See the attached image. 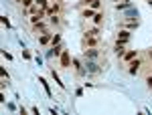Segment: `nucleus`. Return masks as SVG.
Listing matches in <instances>:
<instances>
[{"instance_id": "9b49d317", "label": "nucleus", "mask_w": 152, "mask_h": 115, "mask_svg": "<svg viewBox=\"0 0 152 115\" xmlns=\"http://www.w3.org/2000/svg\"><path fill=\"white\" fill-rule=\"evenodd\" d=\"M45 12H47V16H55V14L59 12V4L55 2V4H53V6H49V8H47Z\"/></svg>"}, {"instance_id": "f257e3e1", "label": "nucleus", "mask_w": 152, "mask_h": 115, "mask_svg": "<svg viewBox=\"0 0 152 115\" xmlns=\"http://www.w3.org/2000/svg\"><path fill=\"white\" fill-rule=\"evenodd\" d=\"M83 67H85V71H87V73H99V71H102V69H99V65H97L95 61H91V59H87Z\"/></svg>"}, {"instance_id": "1a4fd4ad", "label": "nucleus", "mask_w": 152, "mask_h": 115, "mask_svg": "<svg viewBox=\"0 0 152 115\" xmlns=\"http://www.w3.org/2000/svg\"><path fill=\"white\" fill-rule=\"evenodd\" d=\"M51 38H53V35H49V33H43V35L39 36V45H49V43H51Z\"/></svg>"}, {"instance_id": "aec40b11", "label": "nucleus", "mask_w": 152, "mask_h": 115, "mask_svg": "<svg viewBox=\"0 0 152 115\" xmlns=\"http://www.w3.org/2000/svg\"><path fill=\"white\" fill-rule=\"evenodd\" d=\"M61 43V35H53V38H51V46H55Z\"/></svg>"}, {"instance_id": "412c9836", "label": "nucleus", "mask_w": 152, "mask_h": 115, "mask_svg": "<svg viewBox=\"0 0 152 115\" xmlns=\"http://www.w3.org/2000/svg\"><path fill=\"white\" fill-rule=\"evenodd\" d=\"M33 28H35V30H45V22H37V24H33Z\"/></svg>"}, {"instance_id": "9d476101", "label": "nucleus", "mask_w": 152, "mask_h": 115, "mask_svg": "<svg viewBox=\"0 0 152 115\" xmlns=\"http://www.w3.org/2000/svg\"><path fill=\"white\" fill-rule=\"evenodd\" d=\"M138 57V51H128V53H124V61H126V63H130V61H132V59H136Z\"/></svg>"}, {"instance_id": "b1692460", "label": "nucleus", "mask_w": 152, "mask_h": 115, "mask_svg": "<svg viewBox=\"0 0 152 115\" xmlns=\"http://www.w3.org/2000/svg\"><path fill=\"white\" fill-rule=\"evenodd\" d=\"M0 20H2V24H4V26H6V28H10V22H8V18H6V16H2V18H0Z\"/></svg>"}, {"instance_id": "cd10ccee", "label": "nucleus", "mask_w": 152, "mask_h": 115, "mask_svg": "<svg viewBox=\"0 0 152 115\" xmlns=\"http://www.w3.org/2000/svg\"><path fill=\"white\" fill-rule=\"evenodd\" d=\"M83 2H85V4H91V2H94V0H83Z\"/></svg>"}, {"instance_id": "f8f14e48", "label": "nucleus", "mask_w": 152, "mask_h": 115, "mask_svg": "<svg viewBox=\"0 0 152 115\" xmlns=\"http://www.w3.org/2000/svg\"><path fill=\"white\" fill-rule=\"evenodd\" d=\"M124 45H126V43H118V45H116V48H114L118 57H124V53H126V51H124Z\"/></svg>"}, {"instance_id": "c756f323", "label": "nucleus", "mask_w": 152, "mask_h": 115, "mask_svg": "<svg viewBox=\"0 0 152 115\" xmlns=\"http://www.w3.org/2000/svg\"><path fill=\"white\" fill-rule=\"evenodd\" d=\"M150 57H152V51H150Z\"/></svg>"}, {"instance_id": "c85d7f7f", "label": "nucleus", "mask_w": 152, "mask_h": 115, "mask_svg": "<svg viewBox=\"0 0 152 115\" xmlns=\"http://www.w3.org/2000/svg\"><path fill=\"white\" fill-rule=\"evenodd\" d=\"M148 4H150V6H152V0H148Z\"/></svg>"}, {"instance_id": "20e7f679", "label": "nucleus", "mask_w": 152, "mask_h": 115, "mask_svg": "<svg viewBox=\"0 0 152 115\" xmlns=\"http://www.w3.org/2000/svg\"><path fill=\"white\" fill-rule=\"evenodd\" d=\"M61 53H63V46H61V45H55V46H51V51H47V59H51V57H61Z\"/></svg>"}, {"instance_id": "a878e982", "label": "nucleus", "mask_w": 152, "mask_h": 115, "mask_svg": "<svg viewBox=\"0 0 152 115\" xmlns=\"http://www.w3.org/2000/svg\"><path fill=\"white\" fill-rule=\"evenodd\" d=\"M51 24H59V16L55 14V16H51Z\"/></svg>"}, {"instance_id": "7ed1b4c3", "label": "nucleus", "mask_w": 152, "mask_h": 115, "mask_svg": "<svg viewBox=\"0 0 152 115\" xmlns=\"http://www.w3.org/2000/svg\"><path fill=\"white\" fill-rule=\"evenodd\" d=\"M59 61H61V67H65V69H69V65H71L69 51H63V53H61V57H59Z\"/></svg>"}, {"instance_id": "f03ea898", "label": "nucleus", "mask_w": 152, "mask_h": 115, "mask_svg": "<svg viewBox=\"0 0 152 115\" xmlns=\"http://www.w3.org/2000/svg\"><path fill=\"white\" fill-rule=\"evenodd\" d=\"M140 67H142V61H140V59H138V57L132 59V61H130V75H136V73L140 71Z\"/></svg>"}, {"instance_id": "4be33fe9", "label": "nucleus", "mask_w": 152, "mask_h": 115, "mask_svg": "<svg viewBox=\"0 0 152 115\" xmlns=\"http://www.w3.org/2000/svg\"><path fill=\"white\" fill-rule=\"evenodd\" d=\"M99 6H102L99 0H94V2H91V8H94V10H99Z\"/></svg>"}, {"instance_id": "393cba45", "label": "nucleus", "mask_w": 152, "mask_h": 115, "mask_svg": "<svg viewBox=\"0 0 152 115\" xmlns=\"http://www.w3.org/2000/svg\"><path fill=\"white\" fill-rule=\"evenodd\" d=\"M2 57L6 59V61H12V55H10V53H6V51H2Z\"/></svg>"}, {"instance_id": "a211bd4d", "label": "nucleus", "mask_w": 152, "mask_h": 115, "mask_svg": "<svg viewBox=\"0 0 152 115\" xmlns=\"http://www.w3.org/2000/svg\"><path fill=\"white\" fill-rule=\"evenodd\" d=\"M99 35V28L95 26V28H89V30H85V36H97Z\"/></svg>"}, {"instance_id": "ddd939ff", "label": "nucleus", "mask_w": 152, "mask_h": 115, "mask_svg": "<svg viewBox=\"0 0 152 115\" xmlns=\"http://www.w3.org/2000/svg\"><path fill=\"white\" fill-rule=\"evenodd\" d=\"M39 83L43 85V89H45V91H47V95H49V97H51L53 93H51V87H49V83H47V81H45V79H43V77H39Z\"/></svg>"}, {"instance_id": "2eb2a0df", "label": "nucleus", "mask_w": 152, "mask_h": 115, "mask_svg": "<svg viewBox=\"0 0 152 115\" xmlns=\"http://www.w3.org/2000/svg\"><path fill=\"white\" fill-rule=\"evenodd\" d=\"M94 16H95L94 8H85V10H83V18H94Z\"/></svg>"}, {"instance_id": "0eeeda50", "label": "nucleus", "mask_w": 152, "mask_h": 115, "mask_svg": "<svg viewBox=\"0 0 152 115\" xmlns=\"http://www.w3.org/2000/svg\"><path fill=\"white\" fill-rule=\"evenodd\" d=\"M124 16H126V20H130V18H138V10H136L134 6H130V8L124 10Z\"/></svg>"}, {"instance_id": "6ab92c4d", "label": "nucleus", "mask_w": 152, "mask_h": 115, "mask_svg": "<svg viewBox=\"0 0 152 115\" xmlns=\"http://www.w3.org/2000/svg\"><path fill=\"white\" fill-rule=\"evenodd\" d=\"M102 20H104V14H102V12H95L94 22H95V24H102Z\"/></svg>"}, {"instance_id": "423d86ee", "label": "nucleus", "mask_w": 152, "mask_h": 115, "mask_svg": "<svg viewBox=\"0 0 152 115\" xmlns=\"http://www.w3.org/2000/svg\"><path fill=\"white\" fill-rule=\"evenodd\" d=\"M97 43H99L97 36H83V45L87 46V48H89V46H95Z\"/></svg>"}, {"instance_id": "39448f33", "label": "nucleus", "mask_w": 152, "mask_h": 115, "mask_svg": "<svg viewBox=\"0 0 152 115\" xmlns=\"http://www.w3.org/2000/svg\"><path fill=\"white\" fill-rule=\"evenodd\" d=\"M97 55H99V51H97L95 46L85 48V59H91V61H95V59H97Z\"/></svg>"}, {"instance_id": "5701e85b", "label": "nucleus", "mask_w": 152, "mask_h": 115, "mask_svg": "<svg viewBox=\"0 0 152 115\" xmlns=\"http://www.w3.org/2000/svg\"><path fill=\"white\" fill-rule=\"evenodd\" d=\"M33 4H35V2H33V0H23V6H24V8H31V6H33Z\"/></svg>"}, {"instance_id": "bb28decb", "label": "nucleus", "mask_w": 152, "mask_h": 115, "mask_svg": "<svg viewBox=\"0 0 152 115\" xmlns=\"http://www.w3.org/2000/svg\"><path fill=\"white\" fill-rule=\"evenodd\" d=\"M146 83H148V87L152 89V77H148V79H146Z\"/></svg>"}, {"instance_id": "6e6552de", "label": "nucleus", "mask_w": 152, "mask_h": 115, "mask_svg": "<svg viewBox=\"0 0 152 115\" xmlns=\"http://www.w3.org/2000/svg\"><path fill=\"white\" fill-rule=\"evenodd\" d=\"M130 41V30H120L118 33V43H128Z\"/></svg>"}, {"instance_id": "4468645a", "label": "nucleus", "mask_w": 152, "mask_h": 115, "mask_svg": "<svg viewBox=\"0 0 152 115\" xmlns=\"http://www.w3.org/2000/svg\"><path fill=\"white\" fill-rule=\"evenodd\" d=\"M130 6H132V2H130V0H124V2L118 4L116 8H118V10H126V8H130Z\"/></svg>"}, {"instance_id": "dca6fc26", "label": "nucleus", "mask_w": 152, "mask_h": 115, "mask_svg": "<svg viewBox=\"0 0 152 115\" xmlns=\"http://www.w3.org/2000/svg\"><path fill=\"white\" fill-rule=\"evenodd\" d=\"M128 30H134V28H138V20H128V22L124 24Z\"/></svg>"}, {"instance_id": "f3484780", "label": "nucleus", "mask_w": 152, "mask_h": 115, "mask_svg": "<svg viewBox=\"0 0 152 115\" xmlns=\"http://www.w3.org/2000/svg\"><path fill=\"white\" fill-rule=\"evenodd\" d=\"M51 73H53V79H55V83H57V85H59V87H61V89H65V83H61V79H59V75H57V73H55V69L51 71Z\"/></svg>"}]
</instances>
